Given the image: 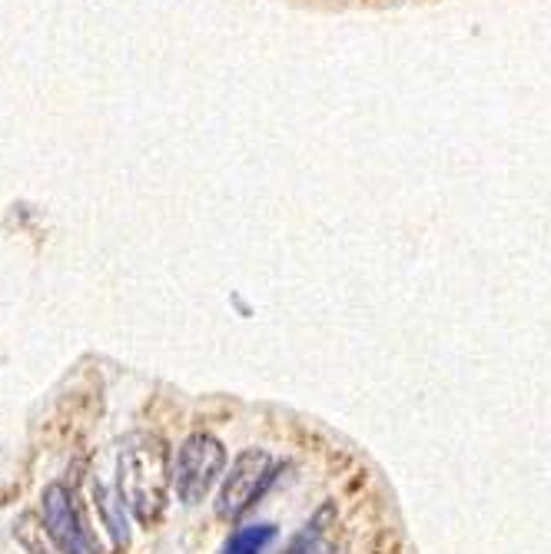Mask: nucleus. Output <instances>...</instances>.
<instances>
[{
  "label": "nucleus",
  "mask_w": 551,
  "mask_h": 554,
  "mask_svg": "<svg viewBox=\"0 0 551 554\" xmlns=\"http://www.w3.org/2000/svg\"><path fill=\"white\" fill-rule=\"evenodd\" d=\"M173 482L170 452L157 435H133L117 458V495L140 525H157Z\"/></svg>",
  "instance_id": "1"
},
{
  "label": "nucleus",
  "mask_w": 551,
  "mask_h": 554,
  "mask_svg": "<svg viewBox=\"0 0 551 554\" xmlns=\"http://www.w3.org/2000/svg\"><path fill=\"white\" fill-rule=\"evenodd\" d=\"M226 468V448L220 445V438L196 432L180 445L173 462V485L176 495L186 505H200L210 495V488L216 485V478Z\"/></svg>",
  "instance_id": "2"
},
{
  "label": "nucleus",
  "mask_w": 551,
  "mask_h": 554,
  "mask_svg": "<svg viewBox=\"0 0 551 554\" xmlns=\"http://www.w3.org/2000/svg\"><path fill=\"white\" fill-rule=\"evenodd\" d=\"M269 482H273V458H269L263 448H246V452H239L236 462L230 465V475H226V482L220 488V498H216V515L223 521L243 518L246 511L263 498Z\"/></svg>",
  "instance_id": "3"
},
{
  "label": "nucleus",
  "mask_w": 551,
  "mask_h": 554,
  "mask_svg": "<svg viewBox=\"0 0 551 554\" xmlns=\"http://www.w3.org/2000/svg\"><path fill=\"white\" fill-rule=\"evenodd\" d=\"M44 525L47 535L54 538V545L64 554H97L90 545L87 531H83V521L74 508V498L64 485H50L44 488Z\"/></svg>",
  "instance_id": "4"
},
{
  "label": "nucleus",
  "mask_w": 551,
  "mask_h": 554,
  "mask_svg": "<svg viewBox=\"0 0 551 554\" xmlns=\"http://www.w3.org/2000/svg\"><path fill=\"white\" fill-rule=\"evenodd\" d=\"M276 525L269 521H259V525H243L236 528L230 538H226L223 554H266V548L276 541Z\"/></svg>",
  "instance_id": "5"
},
{
  "label": "nucleus",
  "mask_w": 551,
  "mask_h": 554,
  "mask_svg": "<svg viewBox=\"0 0 551 554\" xmlns=\"http://www.w3.org/2000/svg\"><path fill=\"white\" fill-rule=\"evenodd\" d=\"M14 538L30 554H64V551L54 545V538L47 535V525H40L37 515H20L17 525H14Z\"/></svg>",
  "instance_id": "6"
},
{
  "label": "nucleus",
  "mask_w": 551,
  "mask_h": 554,
  "mask_svg": "<svg viewBox=\"0 0 551 554\" xmlns=\"http://www.w3.org/2000/svg\"><path fill=\"white\" fill-rule=\"evenodd\" d=\"M93 495H97V508L103 511V521H107V528L113 531V541H117V545H127L130 531H127V518H123V508H127V505L120 501V495L113 498L100 482L93 485Z\"/></svg>",
  "instance_id": "7"
},
{
  "label": "nucleus",
  "mask_w": 551,
  "mask_h": 554,
  "mask_svg": "<svg viewBox=\"0 0 551 554\" xmlns=\"http://www.w3.org/2000/svg\"><path fill=\"white\" fill-rule=\"evenodd\" d=\"M329 518H332V505H326L313 521H309L306 531L293 541V545H289L286 554H329L326 541H322V531H326V521Z\"/></svg>",
  "instance_id": "8"
}]
</instances>
